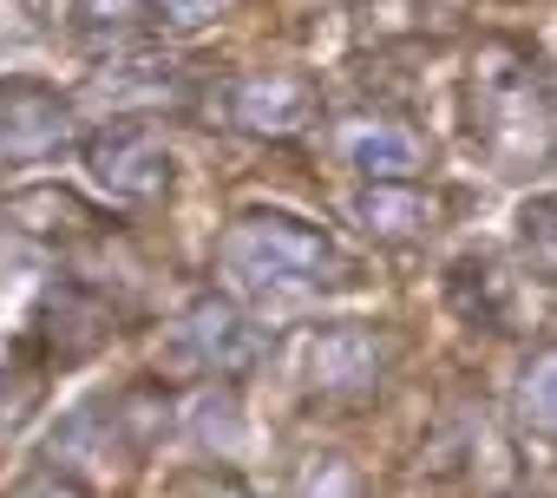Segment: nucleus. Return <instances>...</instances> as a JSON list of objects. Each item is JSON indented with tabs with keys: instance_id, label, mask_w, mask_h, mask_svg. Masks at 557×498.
Wrapping results in <instances>:
<instances>
[{
	"instance_id": "f257e3e1",
	"label": "nucleus",
	"mask_w": 557,
	"mask_h": 498,
	"mask_svg": "<svg viewBox=\"0 0 557 498\" xmlns=\"http://www.w3.org/2000/svg\"><path fill=\"white\" fill-rule=\"evenodd\" d=\"M223 276L256 302H296L348 283L342 249L296 216H243L223 236Z\"/></svg>"
},
{
	"instance_id": "f03ea898",
	"label": "nucleus",
	"mask_w": 557,
	"mask_h": 498,
	"mask_svg": "<svg viewBox=\"0 0 557 498\" xmlns=\"http://www.w3.org/2000/svg\"><path fill=\"white\" fill-rule=\"evenodd\" d=\"M86 171H92V184H99L106 197H119V203H151V197L171 190L177 158L164 151V138H158L151 125L112 119V125H99V132L86 138Z\"/></svg>"
},
{
	"instance_id": "7ed1b4c3",
	"label": "nucleus",
	"mask_w": 557,
	"mask_h": 498,
	"mask_svg": "<svg viewBox=\"0 0 557 498\" xmlns=\"http://www.w3.org/2000/svg\"><path fill=\"white\" fill-rule=\"evenodd\" d=\"M262 354H269V335H262L236 302H223V296H203V302H190V309L177 315L171 361H184V368H197V374H210V381H230V374L256 368Z\"/></svg>"
},
{
	"instance_id": "20e7f679",
	"label": "nucleus",
	"mask_w": 557,
	"mask_h": 498,
	"mask_svg": "<svg viewBox=\"0 0 557 498\" xmlns=\"http://www.w3.org/2000/svg\"><path fill=\"white\" fill-rule=\"evenodd\" d=\"M230 125L262 132V138H289L315 125V86L296 73H249L230 86Z\"/></svg>"
},
{
	"instance_id": "39448f33",
	"label": "nucleus",
	"mask_w": 557,
	"mask_h": 498,
	"mask_svg": "<svg viewBox=\"0 0 557 498\" xmlns=\"http://www.w3.org/2000/svg\"><path fill=\"white\" fill-rule=\"evenodd\" d=\"M387 361H394V348H387V335L368 328V322H335V328H322L315 348H309V374H315V387H329V394L374 387V381L387 374Z\"/></svg>"
},
{
	"instance_id": "423d86ee",
	"label": "nucleus",
	"mask_w": 557,
	"mask_h": 498,
	"mask_svg": "<svg viewBox=\"0 0 557 498\" xmlns=\"http://www.w3.org/2000/svg\"><path fill=\"white\" fill-rule=\"evenodd\" d=\"M66 132H73V112L60 92H47L34 79L0 86V158H47Z\"/></svg>"
},
{
	"instance_id": "0eeeda50",
	"label": "nucleus",
	"mask_w": 557,
	"mask_h": 498,
	"mask_svg": "<svg viewBox=\"0 0 557 498\" xmlns=\"http://www.w3.org/2000/svg\"><path fill=\"white\" fill-rule=\"evenodd\" d=\"M342 158L368 184H413L426 171V138L413 125H394V119H355L342 132Z\"/></svg>"
},
{
	"instance_id": "6e6552de",
	"label": "nucleus",
	"mask_w": 557,
	"mask_h": 498,
	"mask_svg": "<svg viewBox=\"0 0 557 498\" xmlns=\"http://www.w3.org/2000/svg\"><path fill=\"white\" fill-rule=\"evenodd\" d=\"M355 216H361V229H368V236L420 242V236H433L440 203H433L426 190H413V184H368V190L355 197Z\"/></svg>"
},
{
	"instance_id": "1a4fd4ad",
	"label": "nucleus",
	"mask_w": 557,
	"mask_h": 498,
	"mask_svg": "<svg viewBox=\"0 0 557 498\" xmlns=\"http://www.w3.org/2000/svg\"><path fill=\"white\" fill-rule=\"evenodd\" d=\"M518 420H524V433L557 439V348L524 361V374H518Z\"/></svg>"
},
{
	"instance_id": "9d476101",
	"label": "nucleus",
	"mask_w": 557,
	"mask_h": 498,
	"mask_svg": "<svg viewBox=\"0 0 557 498\" xmlns=\"http://www.w3.org/2000/svg\"><path fill=\"white\" fill-rule=\"evenodd\" d=\"M184 433L197 446H230L236 439V394L230 387H203L190 407H184Z\"/></svg>"
},
{
	"instance_id": "9b49d317",
	"label": "nucleus",
	"mask_w": 557,
	"mask_h": 498,
	"mask_svg": "<svg viewBox=\"0 0 557 498\" xmlns=\"http://www.w3.org/2000/svg\"><path fill=\"white\" fill-rule=\"evenodd\" d=\"M151 0H73V27L86 40H112V34H132L145 21Z\"/></svg>"
},
{
	"instance_id": "f8f14e48",
	"label": "nucleus",
	"mask_w": 557,
	"mask_h": 498,
	"mask_svg": "<svg viewBox=\"0 0 557 498\" xmlns=\"http://www.w3.org/2000/svg\"><path fill=\"white\" fill-rule=\"evenodd\" d=\"M524 249L537 257L544 276H557V203H531L524 210Z\"/></svg>"
},
{
	"instance_id": "ddd939ff",
	"label": "nucleus",
	"mask_w": 557,
	"mask_h": 498,
	"mask_svg": "<svg viewBox=\"0 0 557 498\" xmlns=\"http://www.w3.org/2000/svg\"><path fill=\"white\" fill-rule=\"evenodd\" d=\"M151 8H158V21H164V27L190 34V27H210V21L230 8V0H151Z\"/></svg>"
},
{
	"instance_id": "4468645a",
	"label": "nucleus",
	"mask_w": 557,
	"mask_h": 498,
	"mask_svg": "<svg viewBox=\"0 0 557 498\" xmlns=\"http://www.w3.org/2000/svg\"><path fill=\"white\" fill-rule=\"evenodd\" d=\"M302 498H361V491H355V472L342 459H322V465H309Z\"/></svg>"
},
{
	"instance_id": "2eb2a0df",
	"label": "nucleus",
	"mask_w": 557,
	"mask_h": 498,
	"mask_svg": "<svg viewBox=\"0 0 557 498\" xmlns=\"http://www.w3.org/2000/svg\"><path fill=\"white\" fill-rule=\"evenodd\" d=\"M14 498H86L73 478H34V485H21Z\"/></svg>"
}]
</instances>
